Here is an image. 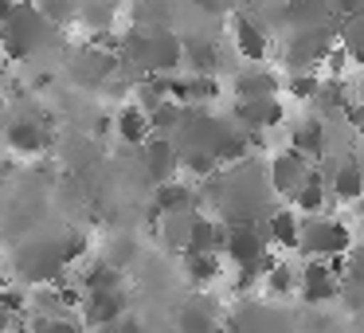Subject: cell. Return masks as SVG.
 <instances>
[{
    "instance_id": "6da1fadb",
    "label": "cell",
    "mask_w": 364,
    "mask_h": 333,
    "mask_svg": "<svg viewBox=\"0 0 364 333\" xmlns=\"http://www.w3.org/2000/svg\"><path fill=\"white\" fill-rule=\"evenodd\" d=\"M51 40H55V32H51V20L40 4H16V9L4 16V48H9L12 63L36 56V51L48 48Z\"/></svg>"
},
{
    "instance_id": "7a4b0ae2",
    "label": "cell",
    "mask_w": 364,
    "mask_h": 333,
    "mask_svg": "<svg viewBox=\"0 0 364 333\" xmlns=\"http://www.w3.org/2000/svg\"><path fill=\"white\" fill-rule=\"evenodd\" d=\"M306 259H345L353 251V231L345 220L321 212V216H306V228H301V247Z\"/></svg>"
},
{
    "instance_id": "3957f363",
    "label": "cell",
    "mask_w": 364,
    "mask_h": 333,
    "mask_svg": "<svg viewBox=\"0 0 364 333\" xmlns=\"http://www.w3.org/2000/svg\"><path fill=\"white\" fill-rule=\"evenodd\" d=\"M223 255H228L239 270H259V275H267V270L278 263V255L270 251L267 231H259L255 223H231Z\"/></svg>"
},
{
    "instance_id": "277c9868",
    "label": "cell",
    "mask_w": 364,
    "mask_h": 333,
    "mask_svg": "<svg viewBox=\"0 0 364 333\" xmlns=\"http://www.w3.org/2000/svg\"><path fill=\"white\" fill-rule=\"evenodd\" d=\"M345 294V259H306L298 282V298L306 306H329L333 298Z\"/></svg>"
},
{
    "instance_id": "5b68a950",
    "label": "cell",
    "mask_w": 364,
    "mask_h": 333,
    "mask_svg": "<svg viewBox=\"0 0 364 333\" xmlns=\"http://www.w3.org/2000/svg\"><path fill=\"white\" fill-rule=\"evenodd\" d=\"M337 48L333 43V36L325 32V28H309V32H294L290 48H286V67L294 71H317V67H325V59H329V51Z\"/></svg>"
},
{
    "instance_id": "8992f818",
    "label": "cell",
    "mask_w": 364,
    "mask_h": 333,
    "mask_svg": "<svg viewBox=\"0 0 364 333\" xmlns=\"http://www.w3.org/2000/svg\"><path fill=\"white\" fill-rule=\"evenodd\" d=\"M9 153H16V157H43V153L51 149V130H48V122L40 118V114H32V118H16V122H9Z\"/></svg>"
},
{
    "instance_id": "52a82bcc",
    "label": "cell",
    "mask_w": 364,
    "mask_h": 333,
    "mask_svg": "<svg viewBox=\"0 0 364 333\" xmlns=\"http://www.w3.org/2000/svg\"><path fill=\"white\" fill-rule=\"evenodd\" d=\"M309 173H314V161H306L301 153L294 149H282L270 157V189L282 192L286 200L298 196V189L309 181Z\"/></svg>"
},
{
    "instance_id": "ba28073f",
    "label": "cell",
    "mask_w": 364,
    "mask_h": 333,
    "mask_svg": "<svg viewBox=\"0 0 364 333\" xmlns=\"http://www.w3.org/2000/svg\"><path fill=\"white\" fill-rule=\"evenodd\" d=\"M141 165H145V173H149L153 184L181 181V173H184V157H181V149H176L168 137H153V142L145 145V149H141Z\"/></svg>"
},
{
    "instance_id": "9c48e42d",
    "label": "cell",
    "mask_w": 364,
    "mask_h": 333,
    "mask_svg": "<svg viewBox=\"0 0 364 333\" xmlns=\"http://www.w3.org/2000/svg\"><path fill=\"white\" fill-rule=\"evenodd\" d=\"M114 71H118V59H114L110 51H98V48H82L79 56L71 59V67H67V75H71L79 87H102V83L114 79Z\"/></svg>"
},
{
    "instance_id": "30bf717a",
    "label": "cell",
    "mask_w": 364,
    "mask_h": 333,
    "mask_svg": "<svg viewBox=\"0 0 364 333\" xmlns=\"http://www.w3.org/2000/svg\"><path fill=\"white\" fill-rule=\"evenodd\" d=\"M282 118H286L282 98H247V102H235V126L243 134H267Z\"/></svg>"
},
{
    "instance_id": "8fae6325",
    "label": "cell",
    "mask_w": 364,
    "mask_h": 333,
    "mask_svg": "<svg viewBox=\"0 0 364 333\" xmlns=\"http://www.w3.org/2000/svg\"><path fill=\"white\" fill-rule=\"evenodd\" d=\"M82 325L90 329H114V325L126 317V294L122 290H98V294H87L82 302Z\"/></svg>"
},
{
    "instance_id": "7c38bea8",
    "label": "cell",
    "mask_w": 364,
    "mask_h": 333,
    "mask_svg": "<svg viewBox=\"0 0 364 333\" xmlns=\"http://www.w3.org/2000/svg\"><path fill=\"white\" fill-rule=\"evenodd\" d=\"M231 90H235L239 102H247V98H278V90H286V79L262 63H251L231 79Z\"/></svg>"
},
{
    "instance_id": "4fadbf2b",
    "label": "cell",
    "mask_w": 364,
    "mask_h": 333,
    "mask_svg": "<svg viewBox=\"0 0 364 333\" xmlns=\"http://www.w3.org/2000/svg\"><path fill=\"white\" fill-rule=\"evenodd\" d=\"M301 228H306V220H301L298 208H274V212L267 216V239L274 251H298L301 247Z\"/></svg>"
},
{
    "instance_id": "5bb4252c",
    "label": "cell",
    "mask_w": 364,
    "mask_h": 333,
    "mask_svg": "<svg viewBox=\"0 0 364 333\" xmlns=\"http://www.w3.org/2000/svg\"><path fill=\"white\" fill-rule=\"evenodd\" d=\"M231 36H235V51L247 59V63H267V56H270V36L262 32L259 20L235 16V20H231Z\"/></svg>"
},
{
    "instance_id": "9a60e30c",
    "label": "cell",
    "mask_w": 364,
    "mask_h": 333,
    "mask_svg": "<svg viewBox=\"0 0 364 333\" xmlns=\"http://www.w3.org/2000/svg\"><path fill=\"white\" fill-rule=\"evenodd\" d=\"M290 149L317 165V161L329 153V126H325L321 118H301L298 126L290 130Z\"/></svg>"
},
{
    "instance_id": "2e32d148",
    "label": "cell",
    "mask_w": 364,
    "mask_h": 333,
    "mask_svg": "<svg viewBox=\"0 0 364 333\" xmlns=\"http://www.w3.org/2000/svg\"><path fill=\"white\" fill-rule=\"evenodd\" d=\"M114 134H118L122 145L145 149V145L153 142V122H149V114H145L137 102H129V106H122V110L114 114Z\"/></svg>"
},
{
    "instance_id": "e0dca14e",
    "label": "cell",
    "mask_w": 364,
    "mask_h": 333,
    "mask_svg": "<svg viewBox=\"0 0 364 333\" xmlns=\"http://www.w3.org/2000/svg\"><path fill=\"white\" fill-rule=\"evenodd\" d=\"M153 212L161 216H176V212H196L200 208V189H192L188 181H168V184H157L153 192Z\"/></svg>"
},
{
    "instance_id": "ac0fdd59",
    "label": "cell",
    "mask_w": 364,
    "mask_h": 333,
    "mask_svg": "<svg viewBox=\"0 0 364 333\" xmlns=\"http://www.w3.org/2000/svg\"><path fill=\"white\" fill-rule=\"evenodd\" d=\"M329 189H333V200H341V204H360L364 200V169L356 157H345L333 165L329 173Z\"/></svg>"
},
{
    "instance_id": "d6986e66",
    "label": "cell",
    "mask_w": 364,
    "mask_h": 333,
    "mask_svg": "<svg viewBox=\"0 0 364 333\" xmlns=\"http://www.w3.org/2000/svg\"><path fill=\"white\" fill-rule=\"evenodd\" d=\"M329 200H333L329 176H321V173L314 169V173H309V181L298 189V196H294L290 204L298 208V212H306V216H321L325 208H329Z\"/></svg>"
},
{
    "instance_id": "ffe728a7",
    "label": "cell",
    "mask_w": 364,
    "mask_h": 333,
    "mask_svg": "<svg viewBox=\"0 0 364 333\" xmlns=\"http://www.w3.org/2000/svg\"><path fill=\"white\" fill-rule=\"evenodd\" d=\"M79 282L87 286V294H98V290H122V267H114L110 259H87L79 270Z\"/></svg>"
},
{
    "instance_id": "44dd1931",
    "label": "cell",
    "mask_w": 364,
    "mask_h": 333,
    "mask_svg": "<svg viewBox=\"0 0 364 333\" xmlns=\"http://www.w3.org/2000/svg\"><path fill=\"white\" fill-rule=\"evenodd\" d=\"M184 63H188V75H215L220 71V48L212 40H184Z\"/></svg>"
},
{
    "instance_id": "7402d4cb",
    "label": "cell",
    "mask_w": 364,
    "mask_h": 333,
    "mask_svg": "<svg viewBox=\"0 0 364 333\" xmlns=\"http://www.w3.org/2000/svg\"><path fill=\"white\" fill-rule=\"evenodd\" d=\"M196 216L200 212H176V216H165V220H161V239H165L168 247H173V251H188V243H192V228H196Z\"/></svg>"
},
{
    "instance_id": "603a6c76",
    "label": "cell",
    "mask_w": 364,
    "mask_h": 333,
    "mask_svg": "<svg viewBox=\"0 0 364 333\" xmlns=\"http://www.w3.org/2000/svg\"><path fill=\"white\" fill-rule=\"evenodd\" d=\"M298 282H301V270H294L290 263L278 259L274 267L262 275V294H267L270 302H274V298H286V294H298Z\"/></svg>"
},
{
    "instance_id": "cb8c5ba5",
    "label": "cell",
    "mask_w": 364,
    "mask_h": 333,
    "mask_svg": "<svg viewBox=\"0 0 364 333\" xmlns=\"http://www.w3.org/2000/svg\"><path fill=\"white\" fill-rule=\"evenodd\" d=\"M181 259H184V275H188L192 286H212V282H220V275H223L220 255H196V251H188V255H181Z\"/></svg>"
},
{
    "instance_id": "d4e9b609",
    "label": "cell",
    "mask_w": 364,
    "mask_h": 333,
    "mask_svg": "<svg viewBox=\"0 0 364 333\" xmlns=\"http://www.w3.org/2000/svg\"><path fill=\"white\" fill-rule=\"evenodd\" d=\"M286 90H290L298 102H317V95L325 90V79L317 71H294L290 79H286Z\"/></svg>"
},
{
    "instance_id": "484cf974",
    "label": "cell",
    "mask_w": 364,
    "mask_h": 333,
    "mask_svg": "<svg viewBox=\"0 0 364 333\" xmlns=\"http://www.w3.org/2000/svg\"><path fill=\"white\" fill-rule=\"evenodd\" d=\"M341 48L353 56V63H364V16L341 20Z\"/></svg>"
},
{
    "instance_id": "4316f807",
    "label": "cell",
    "mask_w": 364,
    "mask_h": 333,
    "mask_svg": "<svg viewBox=\"0 0 364 333\" xmlns=\"http://www.w3.org/2000/svg\"><path fill=\"white\" fill-rule=\"evenodd\" d=\"M114 12H118V4H110V0H90V4L79 9V20L87 28H95V32H106L110 20H114Z\"/></svg>"
},
{
    "instance_id": "83f0119b",
    "label": "cell",
    "mask_w": 364,
    "mask_h": 333,
    "mask_svg": "<svg viewBox=\"0 0 364 333\" xmlns=\"http://www.w3.org/2000/svg\"><path fill=\"white\" fill-rule=\"evenodd\" d=\"M28 329L32 333H82V325L79 322H71L67 314H36L32 322H28Z\"/></svg>"
},
{
    "instance_id": "f1b7e54d",
    "label": "cell",
    "mask_w": 364,
    "mask_h": 333,
    "mask_svg": "<svg viewBox=\"0 0 364 333\" xmlns=\"http://www.w3.org/2000/svg\"><path fill=\"white\" fill-rule=\"evenodd\" d=\"M345 290L364 294V247H353L345 255Z\"/></svg>"
},
{
    "instance_id": "f546056e",
    "label": "cell",
    "mask_w": 364,
    "mask_h": 333,
    "mask_svg": "<svg viewBox=\"0 0 364 333\" xmlns=\"http://www.w3.org/2000/svg\"><path fill=\"white\" fill-rule=\"evenodd\" d=\"M134 255H137V239L122 236V239H114V243H110V251H106V259H110L114 267H122V270H126V263H134Z\"/></svg>"
},
{
    "instance_id": "4dcf8cb0",
    "label": "cell",
    "mask_w": 364,
    "mask_h": 333,
    "mask_svg": "<svg viewBox=\"0 0 364 333\" xmlns=\"http://www.w3.org/2000/svg\"><path fill=\"white\" fill-rule=\"evenodd\" d=\"M0 302H4V317H24L28 314V298H24V290H20V286H4Z\"/></svg>"
},
{
    "instance_id": "1f68e13d",
    "label": "cell",
    "mask_w": 364,
    "mask_h": 333,
    "mask_svg": "<svg viewBox=\"0 0 364 333\" xmlns=\"http://www.w3.org/2000/svg\"><path fill=\"white\" fill-rule=\"evenodd\" d=\"M40 9L48 12L51 24H67V20H75V4H71V0H40Z\"/></svg>"
},
{
    "instance_id": "d6a6232c",
    "label": "cell",
    "mask_w": 364,
    "mask_h": 333,
    "mask_svg": "<svg viewBox=\"0 0 364 333\" xmlns=\"http://www.w3.org/2000/svg\"><path fill=\"white\" fill-rule=\"evenodd\" d=\"M345 122H348V130H353L356 137H364V102L348 106V110H345Z\"/></svg>"
},
{
    "instance_id": "836d02e7",
    "label": "cell",
    "mask_w": 364,
    "mask_h": 333,
    "mask_svg": "<svg viewBox=\"0 0 364 333\" xmlns=\"http://www.w3.org/2000/svg\"><path fill=\"white\" fill-rule=\"evenodd\" d=\"M106 333H141V325H137V317H122L114 329H106Z\"/></svg>"
},
{
    "instance_id": "e575fe53",
    "label": "cell",
    "mask_w": 364,
    "mask_h": 333,
    "mask_svg": "<svg viewBox=\"0 0 364 333\" xmlns=\"http://www.w3.org/2000/svg\"><path fill=\"white\" fill-rule=\"evenodd\" d=\"M356 95H360V102H364V75H360V83H356Z\"/></svg>"
},
{
    "instance_id": "d590c367",
    "label": "cell",
    "mask_w": 364,
    "mask_h": 333,
    "mask_svg": "<svg viewBox=\"0 0 364 333\" xmlns=\"http://www.w3.org/2000/svg\"><path fill=\"white\" fill-rule=\"evenodd\" d=\"M356 212H360V220H364V200H360V208H356Z\"/></svg>"
},
{
    "instance_id": "8d00e7d4",
    "label": "cell",
    "mask_w": 364,
    "mask_h": 333,
    "mask_svg": "<svg viewBox=\"0 0 364 333\" xmlns=\"http://www.w3.org/2000/svg\"><path fill=\"white\" fill-rule=\"evenodd\" d=\"M110 4H122V0H110Z\"/></svg>"
},
{
    "instance_id": "74e56055",
    "label": "cell",
    "mask_w": 364,
    "mask_h": 333,
    "mask_svg": "<svg viewBox=\"0 0 364 333\" xmlns=\"http://www.w3.org/2000/svg\"><path fill=\"white\" fill-rule=\"evenodd\" d=\"M329 4H337V0H329Z\"/></svg>"
}]
</instances>
